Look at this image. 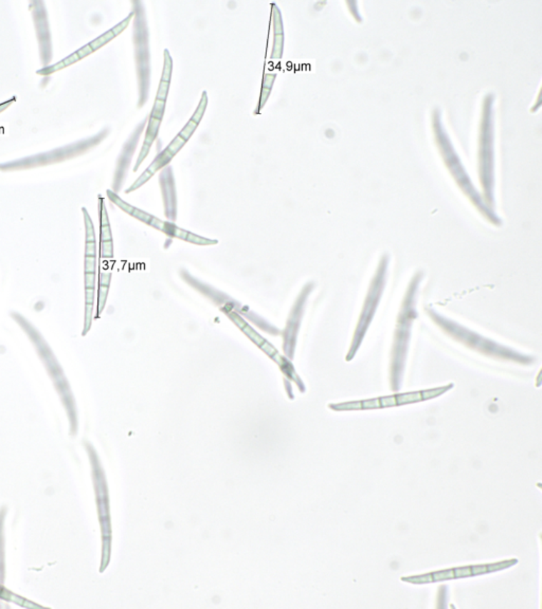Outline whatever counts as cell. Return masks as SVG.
Wrapping results in <instances>:
<instances>
[{"mask_svg":"<svg viewBox=\"0 0 542 609\" xmlns=\"http://www.w3.org/2000/svg\"><path fill=\"white\" fill-rule=\"evenodd\" d=\"M10 316L21 327V331L28 336L31 344L34 347L65 408L66 415L69 421L70 435L72 437L76 436L79 431L78 408H76V402L71 386L64 373V369L61 368L60 362L56 359L54 351L41 331L25 316L19 313V311H11Z\"/></svg>","mask_w":542,"mask_h":609,"instance_id":"obj_1","label":"cell"},{"mask_svg":"<svg viewBox=\"0 0 542 609\" xmlns=\"http://www.w3.org/2000/svg\"><path fill=\"white\" fill-rule=\"evenodd\" d=\"M425 273L418 271L410 279L397 314L390 360V382L393 391L401 388L409 353L412 328L418 318V298Z\"/></svg>","mask_w":542,"mask_h":609,"instance_id":"obj_2","label":"cell"},{"mask_svg":"<svg viewBox=\"0 0 542 609\" xmlns=\"http://www.w3.org/2000/svg\"><path fill=\"white\" fill-rule=\"evenodd\" d=\"M425 311L432 323L438 326L443 333L446 334L454 342L458 343V344L463 345L466 348L476 351L484 357L504 361V362L517 363V364L521 365H532L535 362V358L532 356L520 353L512 347L506 346V345L501 344L493 338H487V336L460 324L456 321L443 316L433 308L427 307Z\"/></svg>","mask_w":542,"mask_h":609,"instance_id":"obj_3","label":"cell"},{"mask_svg":"<svg viewBox=\"0 0 542 609\" xmlns=\"http://www.w3.org/2000/svg\"><path fill=\"white\" fill-rule=\"evenodd\" d=\"M433 129L441 155L443 156L445 164L448 167L452 178H453L456 183L458 184L460 190L462 191L463 194L468 198L471 204L479 211L480 214L484 216L486 221L493 223V226H501V218L496 214L495 210L489 208L485 203L482 196L478 192L477 188L473 186L471 178L467 175L466 171H465L464 167L461 163L460 159H458L456 151H454L453 146L451 145V139L448 138L446 131L443 129L438 111H436V114H434Z\"/></svg>","mask_w":542,"mask_h":609,"instance_id":"obj_4","label":"cell"},{"mask_svg":"<svg viewBox=\"0 0 542 609\" xmlns=\"http://www.w3.org/2000/svg\"><path fill=\"white\" fill-rule=\"evenodd\" d=\"M389 265L390 255L386 253L379 259L374 276L371 278L368 292H366L361 314H359L358 321H357V325L355 327L354 334H353L350 349H348V355L346 357V361L348 362L354 359L355 356L358 353L359 348H361L362 343L366 338V333H368V328L374 321L375 314H376L379 304L383 300L386 286H387Z\"/></svg>","mask_w":542,"mask_h":609,"instance_id":"obj_5","label":"cell"},{"mask_svg":"<svg viewBox=\"0 0 542 609\" xmlns=\"http://www.w3.org/2000/svg\"><path fill=\"white\" fill-rule=\"evenodd\" d=\"M109 133V129H105L102 131H100L98 135L94 136V137L82 139V140L76 141V142L71 143V144L58 147V149L45 151V153H36V155L29 156V157L0 163V171H23V169L35 168V167L61 163V162L66 161V160L79 157V156L89 151L92 147L100 144L107 137Z\"/></svg>","mask_w":542,"mask_h":609,"instance_id":"obj_6","label":"cell"},{"mask_svg":"<svg viewBox=\"0 0 542 609\" xmlns=\"http://www.w3.org/2000/svg\"><path fill=\"white\" fill-rule=\"evenodd\" d=\"M493 96L489 94L485 98L483 106L481 134H480L479 151V173L480 183L483 190V199L489 208H495V176H493V120H491V106Z\"/></svg>","mask_w":542,"mask_h":609,"instance_id":"obj_7","label":"cell"},{"mask_svg":"<svg viewBox=\"0 0 542 609\" xmlns=\"http://www.w3.org/2000/svg\"><path fill=\"white\" fill-rule=\"evenodd\" d=\"M135 21L136 59H137L138 80H139V106H144L150 90V51H149V32L144 15L140 16V10Z\"/></svg>","mask_w":542,"mask_h":609,"instance_id":"obj_8","label":"cell"},{"mask_svg":"<svg viewBox=\"0 0 542 609\" xmlns=\"http://www.w3.org/2000/svg\"><path fill=\"white\" fill-rule=\"evenodd\" d=\"M30 9L33 21H34L35 31H36L37 41H39L41 63L43 67H47L52 61L54 52H52L51 31H50L45 2L31 1Z\"/></svg>","mask_w":542,"mask_h":609,"instance_id":"obj_9","label":"cell"},{"mask_svg":"<svg viewBox=\"0 0 542 609\" xmlns=\"http://www.w3.org/2000/svg\"><path fill=\"white\" fill-rule=\"evenodd\" d=\"M226 312H227V316L234 321V324H236V326H238L239 328H240L241 331H243V333H245L246 336H247L248 338H249L250 340L256 345V346L260 347V348L262 349L265 353H267L272 360L276 361V362L280 365L283 371L288 373V369L289 371H293L291 363H289L287 359H285L284 357H282V356L278 353V351L272 346L271 343L267 342L262 336H260V334L256 333V331H254V329L252 328V327L250 326L245 320H243L238 313L232 311Z\"/></svg>","mask_w":542,"mask_h":609,"instance_id":"obj_10","label":"cell"},{"mask_svg":"<svg viewBox=\"0 0 542 609\" xmlns=\"http://www.w3.org/2000/svg\"><path fill=\"white\" fill-rule=\"evenodd\" d=\"M166 103L164 101L156 100L154 103L153 109H151L150 116H149V125L146 129V138H144V146L140 151L139 157H138L136 166L134 167V171H137L142 162L144 161L150 153L151 145L155 142L156 138L158 137L159 133L160 124L164 118V111H166Z\"/></svg>","mask_w":542,"mask_h":609,"instance_id":"obj_11","label":"cell"},{"mask_svg":"<svg viewBox=\"0 0 542 609\" xmlns=\"http://www.w3.org/2000/svg\"><path fill=\"white\" fill-rule=\"evenodd\" d=\"M313 283H307V285L303 288L302 292L300 293L297 302H296L295 306H293V311H291V320H289L288 326H287L286 329L287 336L286 338H285L286 353H289V355H293V349H295L296 346V340H297L298 331H299L303 313H304L305 304H306L307 298H308L309 293L313 291Z\"/></svg>","mask_w":542,"mask_h":609,"instance_id":"obj_12","label":"cell"},{"mask_svg":"<svg viewBox=\"0 0 542 609\" xmlns=\"http://www.w3.org/2000/svg\"><path fill=\"white\" fill-rule=\"evenodd\" d=\"M146 121H144L136 129L134 135L129 138V140L125 143L124 147H123L122 153L118 159L117 168H116L115 173V180H114V192L117 193L118 191L120 190L121 186H122L123 182H124L125 175H126L127 168L129 166V162H131V157H133L134 151H135L136 147H137L138 139H139V136L141 135L142 131H144V125L146 124Z\"/></svg>","mask_w":542,"mask_h":609,"instance_id":"obj_13","label":"cell"},{"mask_svg":"<svg viewBox=\"0 0 542 609\" xmlns=\"http://www.w3.org/2000/svg\"><path fill=\"white\" fill-rule=\"evenodd\" d=\"M99 216H100V256L101 258H113L114 241L111 223L104 199L99 196Z\"/></svg>","mask_w":542,"mask_h":609,"instance_id":"obj_14","label":"cell"},{"mask_svg":"<svg viewBox=\"0 0 542 609\" xmlns=\"http://www.w3.org/2000/svg\"><path fill=\"white\" fill-rule=\"evenodd\" d=\"M162 193H164V208L169 221H175L176 219V193H175V181L173 179V171L171 167H164V171L160 175Z\"/></svg>","mask_w":542,"mask_h":609,"instance_id":"obj_15","label":"cell"},{"mask_svg":"<svg viewBox=\"0 0 542 609\" xmlns=\"http://www.w3.org/2000/svg\"><path fill=\"white\" fill-rule=\"evenodd\" d=\"M94 52V51L92 50L91 45L87 44V45L83 46L82 48L74 51V54H70L69 56L61 59L59 63L54 64V65H49L47 66V67H43L41 69L37 70L36 74L41 76H50V74H56V72L60 71V70L65 69V68L78 63L81 59L91 56Z\"/></svg>","mask_w":542,"mask_h":609,"instance_id":"obj_16","label":"cell"},{"mask_svg":"<svg viewBox=\"0 0 542 609\" xmlns=\"http://www.w3.org/2000/svg\"><path fill=\"white\" fill-rule=\"evenodd\" d=\"M173 158H174V156H173L168 149H164V151H161V153H160L159 155L154 159L153 163L146 168V171H144V173H142L137 180H136L135 183H134L129 190H126V192L125 193L129 194V193L138 190L140 186L146 183V182H148L149 180H150L151 178L157 173V171H159V169L164 168V167L168 166V164L172 161Z\"/></svg>","mask_w":542,"mask_h":609,"instance_id":"obj_17","label":"cell"},{"mask_svg":"<svg viewBox=\"0 0 542 609\" xmlns=\"http://www.w3.org/2000/svg\"><path fill=\"white\" fill-rule=\"evenodd\" d=\"M164 71H162L161 80L158 87L156 100L164 101L168 99L169 90H170L171 80H172L173 59L170 56L169 50H164Z\"/></svg>","mask_w":542,"mask_h":609,"instance_id":"obj_18","label":"cell"},{"mask_svg":"<svg viewBox=\"0 0 542 609\" xmlns=\"http://www.w3.org/2000/svg\"><path fill=\"white\" fill-rule=\"evenodd\" d=\"M133 16H135V12H131V14H129V16L126 17V19H123V21H121V23L118 24L117 26H115V27L111 28V30L106 31L104 34L101 35V36L96 37V39H94V41H91V43H89V45H91L92 50L96 52V50L100 49V48H102L103 46L106 45V44H109V41H113L115 37H117L118 35L121 34V33H122L123 31L125 30V29L129 27V23H131V17Z\"/></svg>","mask_w":542,"mask_h":609,"instance_id":"obj_19","label":"cell"},{"mask_svg":"<svg viewBox=\"0 0 542 609\" xmlns=\"http://www.w3.org/2000/svg\"><path fill=\"white\" fill-rule=\"evenodd\" d=\"M111 272H102L99 273L98 279V298H96V316L99 318L106 305L107 296H109V286H111Z\"/></svg>","mask_w":542,"mask_h":609,"instance_id":"obj_20","label":"cell"},{"mask_svg":"<svg viewBox=\"0 0 542 609\" xmlns=\"http://www.w3.org/2000/svg\"><path fill=\"white\" fill-rule=\"evenodd\" d=\"M8 508H0V584H4L6 580V540H4V520Z\"/></svg>","mask_w":542,"mask_h":609,"instance_id":"obj_21","label":"cell"},{"mask_svg":"<svg viewBox=\"0 0 542 609\" xmlns=\"http://www.w3.org/2000/svg\"><path fill=\"white\" fill-rule=\"evenodd\" d=\"M0 600H2V601L13 602V603L17 604V605L21 606V608H41V605L32 603L29 600L21 597V595H15L14 593L6 588L4 584H0Z\"/></svg>","mask_w":542,"mask_h":609,"instance_id":"obj_22","label":"cell"},{"mask_svg":"<svg viewBox=\"0 0 542 609\" xmlns=\"http://www.w3.org/2000/svg\"><path fill=\"white\" fill-rule=\"evenodd\" d=\"M276 79V74H265L264 79H263L262 90H261L260 104H259L258 109H256V114L262 111L263 107L266 105L269 96H271L272 86H273Z\"/></svg>","mask_w":542,"mask_h":609,"instance_id":"obj_23","label":"cell"},{"mask_svg":"<svg viewBox=\"0 0 542 609\" xmlns=\"http://www.w3.org/2000/svg\"><path fill=\"white\" fill-rule=\"evenodd\" d=\"M208 102H209V99H208L207 92L204 91L203 96H201V102H199L196 111H195L194 114H193L192 118H191V120L194 121L196 124L199 125V123L203 120L204 114H205L206 109H207Z\"/></svg>","mask_w":542,"mask_h":609,"instance_id":"obj_24","label":"cell"},{"mask_svg":"<svg viewBox=\"0 0 542 609\" xmlns=\"http://www.w3.org/2000/svg\"><path fill=\"white\" fill-rule=\"evenodd\" d=\"M284 48V34L274 35L273 48H272L271 59H280L283 56Z\"/></svg>","mask_w":542,"mask_h":609,"instance_id":"obj_25","label":"cell"},{"mask_svg":"<svg viewBox=\"0 0 542 609\" xmlns=\"http://www.w3.org/2000/svg\"><path fill=\"white\" fill-rule=\"evenodd\" d=\"M197 127H199V124L194 122V121L191 120L186 123V126L181 129V133L179 134V137L184 139L186 142H188L190 140L191 137H192L193 134L196 131Z\"/></svg>","mask_w":542,"mask_h":609,"instance_id":"obj_26","label":"cell"},{"mask_svg":"<svg viewBox=\"0 0 542 609\" xmlns=\"http://www.w3.org/2000/svg\"><path fill=\"white\" fill-rule=\"evenodd\" d=\"M186 141L184 140L181 137H179V135L174 138V140L169 144V146L166 147L169 151L172 153L173 156H176L177 153L182 149V147L186 145Z\"/></svg>","mask_w":542,"mask_h":609,"instance_id":"obj_27","label":"cell"},{"mask_svg":"<svg viewBox=\"0 0 542 609\" xmlns=\"http://www.w3.org/2000/svg\"><path fill=\"white\" fill-rule=\"evenodd\" d=\"M454 578L453 570L451 571H442V573H436L432 575V580L433 581H440V580H448Z\"/></svg>","mask_w":542,"mask_h":609,"instance_id":"obj_28","label":"cell"},{"mask_svg":"<svg viewBox=\"0 0 542 609\" xmlns=\"http://www.w3.org/2000/svg\"><path fill=\"white\" fill-rule=\"evenodd\" d=\"M453 573L454 577L456 578L468 577V575H473V573H471V568L456 569V570H454Z\"/></svg>","mask_w":542,"mask_h":609,"instance_id":"obj_29","label":"cell"},{"mask_svg":"<svg viewBox=\"0 0 542 609\" xmlns=\"http://www.w3.org/2000/svg\"><path fill=\"white\" fill-rule=\"evenodd\" d=\"M15 102H16V96H13V98H11L10 100L1 103V104H0V114H1V112H4V111H6V109H8L9 107H10L11 105H12L13 103Z\"/></svg>","mask_w":542,"mask_h":609,"instance_id":"obj_30","label":"cell"},{"mask_svg":"<svg viewBox=\"0 0 542 609\" xmlns=\"http://www.w3.org/2000/svg\"><path fill=\"white\" fill-rule=\"evenodd\" d=\"M486 571H488V570H487L486 566H478V567H473V568H471V573H473V575H478V573H486Z\"/></svg>","mask_w":542,"mask_h":609,"instance_id":"obj_31","label":"cell"}]
</instances>
